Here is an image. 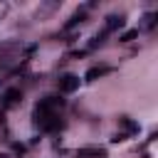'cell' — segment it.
I'll return each instance as SVG.
<instances>
[{
  "instance_id": "5",
  "label": "cell",
  "mask_w": 158,
  "mask_h": 158,
  "mask_svg": "<svg viewBox=\"0 0 158 158\" xmlns=\"http://www.w3.org/2000/svg\"><path fill=\"white\" fill-rule=\"evenodd\" d=\"M118 126H121L126 133H138V123H136V121H131V118H126V116H121V118H118Z\"/></svg>"
},
{
  "instance_id": "3",
  "label": "cell",
  "mask_w": 158,
  "mask_h": 158,
  "mask_svg": "<svg viewBox=\"0 0 158 158\" xmlns=\"http://www.w3.org/2000/svg\"><path fill=\"white\" fill-rule=\"evenodd\" d=\"M20 99H22V91H20V89H15V86L5 89V94H2V101H5V106H15Z\"/></svg>"
},
{
  "instance_id": "1",
  "label": "cell",
  "mask_w": 158,
  "mask_h": 158,
  "mask_svg": "<svg viewBox=\"0 0 158 158\" xmlns=\"http://www.w3.org/2000/svg\"><path fill=\"white\" fill-rule=\"evenodd\" d=\"M59 89L67 91V94H69V91H77V89H79V77H77V74H62V77H59Z\"/></svg>"
},
{
  "instance_id": "2",
  "label": "cell",
  "mask_w": 158,
  "mask_h": 158,
  "mask_svg": "<svg viewBox=\"0 0 158 158\" xmlns=\"http://www.w3.org/2000/svg\"><path fill=\"white\" fill-rule=\"evenodd\" d=\"M79 158H106V148H99V146L79 148Z\"/></svg>"
},
{
  "instance_id": "9",
  "label": "cell",
  "mask_w": 158,
  "mask_h": 158,
  "mask_svg": "<svg viewBox=\"0 0 158 158\" xmlns=\"http://www.w3.org/2000/svg\"><path fill=\"white\" fill-rule=\"evenodd\" d=\"M136 37H138V30H128V32H123L118 40H121V42H131V40H136Z\"/></svg>"
},
{
  "instance_id": "8",
  "label": "cell",
  "mask_w": 158,
  "mask_h": 158,
  "mask_svg": "<svg viewBox=\"0 0 158 158\" xmlns=\"http://www.w3.org/2000/svg\"><path fill=\"white\" fill-rule=\"evenodd\" d=\"M156 20H158V15H156V12H146V15H143V22H141V27H143V30H151V27L156 25Z\"/></svg>"
},
{
  "instance_id": "6",
  "label": "cell",
  "mask_w": 158,
  "mask_h": 158,
  "mask_svg": "<svg viewBox=\"0 0 158 158\" xmlns=\"http://www.w3.org/2000/svg\"><path fill=\"white\" fill-rule=\"evenodd\" d=\"M84 17H86V15H84V10H79L77 15H72V17L67 20V25H64V27H67V30H72V27H77V25H81V22H84Z\"/></svg>"
},
{
  "instance_id": "7",
  "label": "cell",
  "mask_w": 158,
  "mask_h": 158,
  "mask_svg": "<svg viewBox=\"0 0 158 158\" xmlns=\"http://www.w3.org/2000/svg\"><path fill=\"white\" fill-rule=\"evenodd\" d=\"M106 72H109L106 67H91V69L86 72V77H84V79H86V81H94V79H99V77H101V74H106Z\"/></svg>"
},
{
  "instance_id": "4",
  "label": "cell",
  "mask_w": 158,
  "mask_h": 158,
  "mask_svg": "<svg viewBox=\"0 0 158 158\" xmlns=\"http://www.w3.org/2000/svg\"><path fill=\"white\" fill-rule=\"evenodd\" d=\"M123 25H126V17H123V15H109V17H106V32L118 30V27H123Z\"/></svg>"
},
{
  "instance_id": "11",
  "label": "cell",
  "mask_w": 158,
  "mask_h": 158,
  "mask_svg": "<svg viewBox=\"0 0 158 158\" xmlns=\"http://www.w3.org/2000/svg\"><path fill=\"white\" fill-rule=\"evenodd\" d=\"M5 10H7V7H5V5H0V17H2V12H5Z\"/></svg>"
},
{
  "instance_id": "12",
  "label": "cell",
  "mask_w": 158,
  "mask_h": 158,
  "mask_svg": "<svg viewBox=\"0 0 158 158\" xmlns=\"http://www.w3.org/2000/svg\"><path fill=\"white\" fill-rule=\"evenodd\" d=\"M0 158H10V156H7V153H0Z\"/></svg>"
},
{
  "instance_id": "10",
  "label": "cell",
  "mask_w": 158,
  "mask_h": 158,
  "mask_svg": "<svg viewBox=\"0 0 158 158\" xmlns=\"http://www.w3.org/2000/svg\"><path fill=\"white\" fill-rule=\"evenodd\" d=\"M12 151H15V153H25V146H22V143H12Z\"/></svg>"
}]
</instances>
